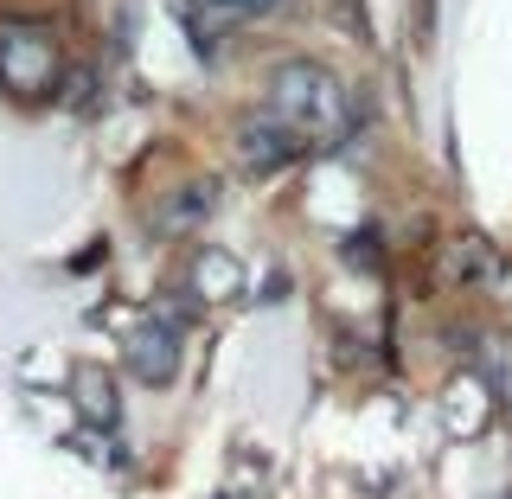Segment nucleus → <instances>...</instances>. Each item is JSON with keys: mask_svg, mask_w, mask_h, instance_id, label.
Masks as SVG:
<instances>
[{"mask_svg": "<svg viewBox=\"0 0 512 499\" xmlns=\"http://www.w3.org/2000/svg\"><path fill=\"white\" fill-rule=\"evenodd\" d=\"M340 84H333L327 71H314V64H288L276 77V116L295 128V122H314V128H333L340 122Z\"/></svg>", "mask_w": 512, "mask_h": 499, "instance_id": "nucleus-1", "label": "nucleus"}, {"mask_svg": "<svg viewBox=\"0 0 512 499\" xmlns=\"http://www.w3.org/2000/svg\"><path fill=\"white\" fill-rule=\"evenodd\" d=\"M173 365H180V346H173V327H154V320H141L135 333H128V372L141 384H167Z\"/></svg>", "mask_w": 512, "mask_h": 499, "instance_id": "nucleus-2", "label": "nucleus"}, {"mask_svg": "<svg viewBox=\"0 0 512 499\" xmlns=\"http://www.w3.org/2000/svg\"><path fill=\"white\" fill-rule=\"evenodd\" d=\"M237 154L250 160V167H282L288 154H295V135H288V122L282 116H269V122H250L244 135H237Z\"/></svg>", "mask_w": 512, "mask_h": 499, "instance_id": "nucleus-3", "label": "nucleus"}, {"mask_svg": "<svg viewBox=\"0 0 512 499\" xmlns=\"http://www.w3.org/2000/svg\"><path fill=\"white\" fill-rule=\"evenodd\" d=\"M205 205H212V186H186L180 199H167L160 205V218H154V231L160 237H173V231H186L192 224V212H205Z\"/></svg>", "mask_w": 512, "mask_h": 499, "instance_id": "nucleus-4", "label": "nucleus"}, {"mask_svg": "<svg viewBox=\"0 0 512 499\" xmlns=\"http://www.w3.org/2000/svg\"><path fill=\"white\" fill-rule=\"evenodd\" d=\"M212 7H224V13H269L276 0H212Z\"/></svg>", "mask_w": 512, "mask_h": 499, "instance_id": "nucleus-5", "label": "nucleus"}]
</instances>
